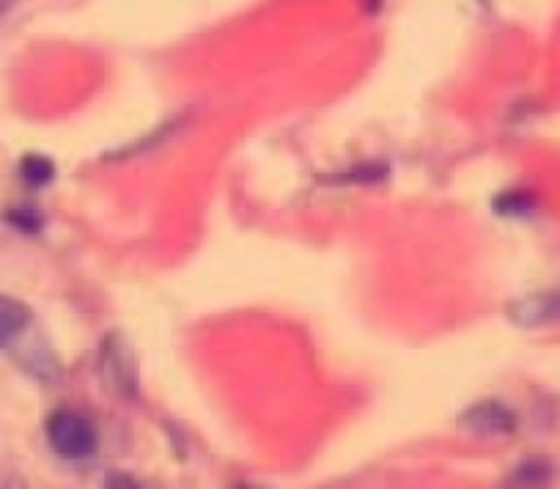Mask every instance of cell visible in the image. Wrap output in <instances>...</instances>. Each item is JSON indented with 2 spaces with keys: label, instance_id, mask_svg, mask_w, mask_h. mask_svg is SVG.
I'll use <instances>...</instances> for the list:
<instances>
[{
  "label": "cell",
  "instance_id": "1",
  "mask_svg": "<svg viewBox=\"0 0 560 489\" xmlns=\"http://www.w3.org/2000/svg\"><path fill=\"white\" fill-rule=\"evenodd\" d=\"M47 440H50L52 451L58 456H67V459H89L100 445L94 423L72 410H58L47 421Z\"/></svg>",
  "mask_w": 560,
  "mask_h": 489
},
{
  "label": "cell",
  "instance_id": "2",
  "mask_svg": "<svg viewBox=\"0 0 560 489\" xmlns=\"http://www.w3.org/2000/svg\"><path fill=\"white\" fill-rule=\"evenodd\" d=\"M467 423L472 427V432L487 434V438H503V434L514 432V416H511L505 407L494 405V401L476 407V410L467 416Z\"/></svg>",
  "mask_w": 560,
  "mask_h": 489
},
{
  "label": "cell",
  "instance_id": "3",
  "mask_svg": "<svg viewBox=\"0 0 560 489\" xmlns=\"http://www.w3.org/2000/svg\"><path fill=\"white\" fill-rule=\"evenodd\" d=\"M31 311L20 300L0 298V347L20 336L28 327Z\"/></svg>",
  "mask_w": 560,
  "mask_h": 489
},
{
  "label": "cell",
  "instance_id": "4",
  "mask_svg": "<svg viewBox=\"0 0 560 489\" xmlns=\"http://www.w3.org/2000/svg\"><path fill=\"white\" fill-rule=\"evenodd\" d=\"M20 174H23V179L28 182V185L42 187L47 185V182H52V176H56V165H52L47 158H42V154H28V158L23 160V165H20Z\"/></svg>",
  "mask_w": 560,
  "mask_h": 489
},
{
  "label": "cell",
  "instance_id": "5",
  "mask_svg": "<svg viewBox=\"0 0 560 489\" xmlns=\"http://www.w3.org/2000/svg\"><path fill=\"white\" fill-rule=\"evenodd\" d=\"M9 220L23 231H36L42 225V214L34 209H14V212H9Z\"/></svg>",
  "mask_w": 560,
  "mask_h": 489
},
{
  "label": "cell",
  "instance_id": "6",
  "mask_svg": "<svg viewBox=\"0 0 560 489\" xmlns=\"http://www.w3.org/2000/svg\"><path fill=\"white\" fill-rule=\"evenodd\" d=\"M547 476H549L547 467L538 465V462H536V467H533V462H530V465H525L520 470V476H516L520 481H516V484H541Z\"/></svg>",
  "mask_w": 560,
  "mask_h": 489
},
{
  "label": "cell",
  "instance_id": "7",
  "mask_svg": "<svg viewBox=\"0 0 560 489\" xmlns=\"http://www.w3.org/2000/svg\"><path fill=\"white\" fill-rule=\"evenodd\" d=\"M14 7V0H0V14H7Z\"/></svg>",
  "mask_w": 560,
  "mask_h": 489
}]
</instances>
